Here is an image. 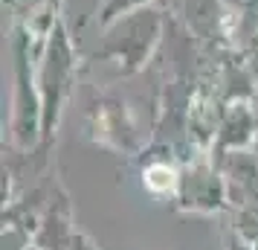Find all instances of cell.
<instances>
[{
  "label": "cell",
  "mask_w": 258,
  "mask_h": 250,
  "mask_svg": "<svg viewBox=\"0 0 258 250\" xmlns=\"http://www.w3.org/2000/svg\"><path fill=\"white\" fill-rule=\"evenodd\" d=\"M145 183H148L151 189H157V192H165V189H171V183H174V172L165 169V166H154V169H148Z\"/></svg>",
  "instance_id": "obj_1"
}]
</instances>
